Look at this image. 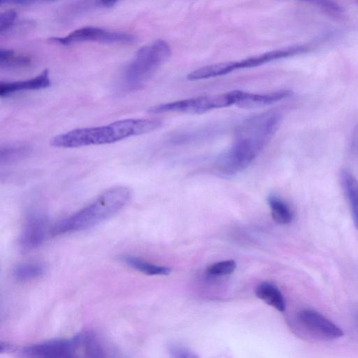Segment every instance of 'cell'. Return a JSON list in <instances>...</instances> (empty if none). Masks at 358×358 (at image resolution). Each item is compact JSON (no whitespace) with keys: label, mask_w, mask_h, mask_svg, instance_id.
Here are the masks:
<instances>
[{"label":"cell","mask_w":358,"mask_h":358,"mask_svg":"<svg viewBox=\"0 0 358 358\" xmlns=\"http://www.w3.org/2000/svg\"><path fill=\"white\" fill-rule=\"evenodd\" d=\"M162 125L158 120L125 119L110 124L76 129L55 136L50 144L57 148H78L113 143L124 138L153 131Z\"/></svg>","instance_id":"1"},{"label":"cell","mask_w":358,"mask_h":358,"mask_svg":"<svg viewBox=\"0 0 358 358\" xmlns=\"http://www.w3.org/2000/svg\"><path fill=\"white\" fill-rule=\"evenodd\" d=\"M131 189L125 186L110 187L94 201L58 222L51 229L58 236L90 229L113 217L129 202Z\"/></svg>","instance_id":"2"},{"label":"cell","mask_w":358,"mask_h":358,"mask_svg":"<svg viewBox=\"0 0 358 358\" xmlns=\"http://www.w3.org/2000/svg\"><path fill=\"white\" fill-rule=\"evenodd\" d=\"M171 55L169 45L161 39L140 48L124 70L122 78L124 87L135 90L142 87Z\"/></svg>","instance_id":"3"},{"label":"cell","mask_w":358,"mask_h":358,"mask_svg":"<svg viewBox=\"0 0 358 358\" xmlns=\"http://www.w3.org/2000/svg\"><path fill=\"white\" fill-rule=\"evenodd\" d=\"M235 104L234 91L223 94L188 98L155 106L148 109L153 114L177 112L201 114L213 109L228 107Z\"/></svg>","instance_id":"4"},{"label":"cell","mask_w":358,"mask_h":358,"mask_svg":"<svg viewBox=\"0 0 358 358\" xmlns=\"http://www.w3.org/2000/svg\"><path fill=\"white\" fill-rule=\"evenodd\" d=\"M262 149L245 138H236L231 147L222 154L215 163L216 171L231 176L246 169Z\"/></svg>","instance_id":"5"},{"label":"cell","mask_w":358,"mask_h":358,"mask_svg":"<svg viewBox=\"0 0 358 358\" xmlns=\"http://www.w3.org/2000/svg\"><path fill=\"white\" fill-rule=\"evenodd\" d=\"M281 120V115L275 112L251 116L237 127L236 138L248 139L263 149L278 130Z\"/></svg>","instance_id":"6"},{"label":"cell","mask_w":358,"mask_h":358,"mask_svg":"<svg viewBox=\"0 0 358 358\" xmlns=\"http://www.w3.org/2000/svg\"><path fill=\"white\" fill-rule=\"evenodd\" d=\"M19 352L22 356L36 358H68L81 353L78 334L69 339H53L29 345L21 348Z\"/></svg>","instance_id":"7"},{"label":"cell","mask_w":358,"mask_h":358,"mask_svg":"<svg viewBox=\"0 0 358 358\" xmlns=\"http://www.w3.org/2000/svg\"><path fill=\"white\" fill-rule=\"evenodd\" d=\"M49 39L52 43L68 45L87 41L103 43H131L134 42L136 38L131 34L109 31L96 27H85L73 31L66 36L52 37Z\"/></svg>","instance_id":"8"},{"label":"cell","mask_w":358,"mask_h":358,"mask_svg":"<svg viewBox=\"0 0 358 358\" xmlns=\"http://www.w3.org/2000/svg\"><path fill=\"white\" fill-rule=\"evenodd\" d=\"M298 322L302 330L311 338L331 341L343 335L342 329L313 310H303L298 313Z\"/></svg>","instance_id":"9"},{"label":"cell","mask_w":358,"mask_h":358,"mask_svg":"<svg viewBox=\"0 0 358 358\" xmlns=\"http://www.w3.org/2000/svg\"><path fill=\"white\" fill-rule=\"evenodd\" d=\"M49 224L45 213L38 210L29 211L19 238L22 250L29 251L41 245L50 232Z\"/></svg>","instance_id":"10"},{"label":"cell","mask_w":358,"mask_h":358,"mask_svg":"<svg viewBox=\"0 0 358 358\" xmlns=\"http://www.w3.org/2000/svg\"><path fill=\"white\" fill-rule=\"evenodd\" d=\"M312 49L310 45H297L264 52L241 61H236V69L257 67L268 62L306 53Z\"/></svg>","instance_id":"11"},{"label":"cell","mask_w":358,"mask_h":358,"mask_svg":"<svg viewBox=\"0 0 358 358\" xmlns=\"http://www.w3.org/2000/svg\"><path fill=\"white\" fill-rule=\"evenodd\" d=\"M289 90H280L265 94H255L241 91L236 105L243 108H257L273 104L290 96Z\"/></svg>","instance_id":"12"},{"label":"cell","mask_w":358,"mask_h":358,"mask_svg":"<svg viewBox=\"0 0 358 358\" xmlns=\"http://www.w3.org/2000/svg\"><path fill=\"white\" fill-rule=\"evenodd\" d=\"M50 85L48 70L34 78L13 82H1L0 96L7 97L19 92L45 89Z\"/></svg>","instance_id":"13"},{"label":"cell","mask_w":358,"mask_h":358,"mask_svg":"<svg viewBox=\"0 0 358 358\" xmlns=\"http://www.w3.org/2000/svg\"><path fill=\"white\" fill-rule=\"evenodd\" d=\"M340 178L350 205L354 224L358 230V179L348 170H343Z\"/></svg>","instance_id":"14"},{"label":"cell","mask_w":358,"mask_h":358,"mask_svg":"<svg viewBox=\"0 0 358 358\" xmlns=\"http://www.w3.org/2000/svg\"><path fill=\"white\" fill-rule=\"evenodd\" d=\"M236 70V62H224L207 65L189 73L187 78L199 80L227 75Z\"/></svg>","instance_id":"15"},{"label":"cell","mask_w":358,"mask_h":358,"mask_svg":"<svg viewBox=\"0 0 358 358\" xmlns=\"http://www.w3.org/2000/svg\"><path fill=\"white\" fill-rule=\"evenodd\" d=\"M255 294L257 296L266 303L276 310L283 312L285 309V301L280 289L273 283L263 282L258 285Z\"/></svg>","instance_id":"16"},{"label":"cell","mask_w":358,"mask_h":358,"mask_svg":"<svg viewBox=\"0 0 358 358\" xmlns=\"http://www.w3.org/2000/svg\"><path fill=\"white\" fill-rule=\"evenodd\" d=\"M122 259L131 268L147 275H169L171 271L169 267L155 265L129 255H124Z\"/></svg>","instance_id":"17"},{"label":"cell","mask_w":358,"mask_h":358,"mask_svg":"<svg viewBox=\"0 0 358 358\" xmlns=\"http://www.w3.org/2000/svg\"><path fill=\"white\" fill-rule=\"evenodd\" d=\"M268 203L273 220L281 224H289L293 219V213L289 206L280 197L271 194L268 197Z\"/></svg>","instance_id":"18"},{"label":"cell","mask_w":358,"mask_h":358,"mask_svg":"<svg viewBox=\"0 0 358 358\" xmlns=\"http://www.w3.org/2000/svg\"><path fill=\"white\" fill-rule=\"evenodd\" d=\"M82 356L86 357H104L103 348L98 338L92 332L78 333Z\"/></svg>","instance_id":"19"},{"label":"cell","mask_w":358,"mask_h":358,"mask_svg":"<svg viewBox=\"0 0 358 358\" xmlns=\"http://www.w3.org/2000/svg\"><path fill=\"white\" fill-rule=\"evenodd\" d=\"M13 273L17 280L28 282L43 275L45 273V267L39 263H22L14 268Z\"/></svg>","instance_id":"20"},{"label":"cell","mask_w":358,"mask_h":358,"mask_svg":"<svg viewBox=\"0 0 358 358\" xmlns=\"http://www.w3.org/2000/svg\"><path fill=\"white\" fill-rule=\"evenodd\" d=\"M31 59L25 55H16L13 50L0 49V67L4 69H16L27 67Z\"/></svg>","instance_id":"21"},{"label":"cell","mask_w":358,"mask_h":358,"mask_svg":"<svg viewBox=\"0 0 358 358\" xmlns=\"http://www.w3.org/2000/svg\"><path fill=\"white\" fill-rule=\"evenodd\" d=\"M27 152V147L24 145H13L1 148L0 151L1 164L17 159Z\"/></svg>","instance_id":"22"},{"label":"cell","mask_w":358,"mask_h":358,"mask_svg":"<svg viewBox=\"0 0 358 358\" xmlns=\"http://www.w3.org/2000/svg\"><path fill=\"white\" fill-rule=\"evenodd\" d=\"M236 263L234 260H226L215 263L208 267L207 271L213 275H228L234 271Z\"/></svg>","instance_id":"23"},{"label":"cell","mask_w":358,"mask_h":358,"mask_svg":"<svg viewBox=\"0 0 358 358\" xmlns=\"http://www.w3.org/2000/svg\"><path fill=\"white\" fill-rule=\"evenodd\" d=\"M309 3L331 13L338 14L343 11V8L333 0H299Z\"/></svg>","instance_id":"24"},{"label":"cell","mask_w":358,"mask_h":358,"mask_svg":"<svg viewBox=\"0 0 358 358\" xmlns=\"http://www.w3.org/2000/svg\"><path fill=\"white\" fill-rule=\"evenodd\" d=\"M17 14L15 10H9L0 15V34L7 33L13 26Z\"/></svg>","instance_id":"25"},{"label":"cell","mask_w":358,"mask_h":358,"mask_svg":"<svg viewBox=\"0 0 358 358\" xmlns=\"http://www.w3.org/2000/svg\"><path fill=\"white\" fill-rule=\"evenodd\" d=\"M169 352L171 357L178 358L196 357L190 350L182 346L171 345L169 347Z\"/></svg>","instance_id":"26"},{"label":"cell","mask_w":358,"mask_h":358,"mask_svg":"<svg viewBox=\"0 0 358 358\" xmlns=\"http://www.w3.org/2000/svg\"><path fill=\"white\" fill-rule=\"evenodd\" d=\"M55 0H0L1 5L15 4L20 6H29L38 3H48Z\"/></svg>","instance_id":"27"},{"label":"cell","mask_w":358,"mask_h":358,"mask_svg":"<svg viewBox=\"0 0 358 358\" xmlns=\"http://www.w3.org/2000/svg\"><path fill=\"white\" fill-rule=\"evenodd\" d=\"M352 147L354 152L358 155V124L356 126L352 135Z\"/></svg>","instance_id":"28"},{"label":"cell","mask_w":358,"mask_h":358,"mask_svg":"<svg viewBox=\"0 0 358 358\" xmlns=\"http://www.w3.org/2000/svg\"><path fill=\"white\" fill-rule=\"evenodd\" d=\"M120 0H99L100 3L105 6H111Z\"/></svg>","instance_id":"29"}]
</instances>
